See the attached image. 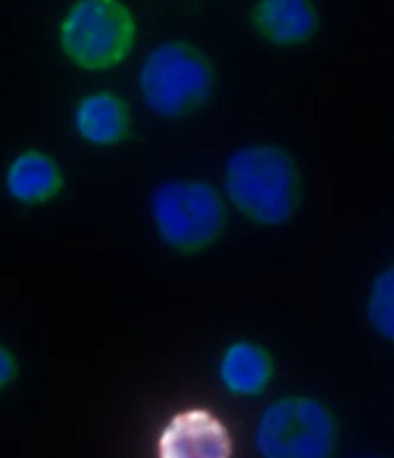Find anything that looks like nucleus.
<instances>
[{"label":"nucleus","mask_w":394,"mask_h":458,"mask_svg":"<svg viewBox=\"0 0 394 458\" xmlns=\"http://www.w3.org/2000/svg\"><path fill=\"white\" fill-rule=\"evenodd\" d=\"M225 186L236 208L262 226L287 223L303 196L295 159L275 146L249 147L233 155L227 165Z\"/></svg>","instance_id":"nucleus-1"},{"label":"nucleus","mask_w":394,"mask_h":458,"mask_svg":"<svg viewBox=\"0 0 394 458\" xmlns=\"http://www.w3.org/2000/svg\"><path fill=\"white\" fill-rule=\"evenodd\" d=\"M338 444L337 416L317 397H280L257 420L255 445L261 458H335Z\"/></svg>","instance_id":"nucleus-2"},{"label":"nucleus","mask_w":394,"mask_h":458,"mask_svg":"<svg viewBox=\"0 0 394 458\" xmlns=\"http://www.w3.org/2000/svg\"><path fill=\"white\" fill-rule=\"evenodd\" d=\"M210 60L192 44H163L149 55L141 71L140 86L148 106L159 115L180 118L195 112L214 89Z\"/></svg>","instance_id":"nucleus-3"},{"label":"nucleus","mask_w":394,"mask_h":458,"mask_svg":"<svg viewBox=\"0 0 394 458\" xmlns=\"http://www.w3.org/2000/svg\"><path fill=\"white\" fill-rule=\"evenodd\" d=\"M152 211L160 238L181 254L206 250L219 240L227 224L222 196L202 181L164 183L155 192Z\"/></svg>","instance_id":"nucleus-4"},{"label":"nucleus","mask_w":394,"mask_h":458,"mask_svg":"<svg viewBox=\"0 0 394 458\" xmlns=\"http://www.w3.org/2000/svg\"><path fill=\"white\" fill-rule=\"evenodd\" d=\"M136 26L131 11L116 0H82L68 12L60 27L64 52L76 65L103 71L130 55Z\"/></svg>","instance_id":"nucleus-5"},{"label":"nucleus","mask_w":394,"mask_h":458,"mask_svg":"<svg viewBox=\"0 0 394 458\" xmlns=\"http://www.w3.org/2000/svg\"><path fill=\"white\" fill-rule=\"evenodd\" d=\"M252 22L269 42L288 47L311 41L320 19L307 0H263L253 9Z\"/></svg>","instance_id":"nucleus-6"},{"label":"nucleus","mask_w":394,"mask_h":458,"mask_svg":"<svg viewBox=\"0 0 394 458\" xmlns=\"http://www.w3.org/2000/svg\"><path fill=\"white\" fill-rule=\"evenodd\" d=\"M230 441L224 428L206 413L176 418L160 441V458H228Z\"/></svg>","instance_id":"nucleus-7"},{"label":"nucleus","mask_w":394,"mask_h":458,"mask_svg":"<svg viewBox=\"0 0 394 458\" xmlns=\"http://www.w3.org/2000/svg\"><path fill=\"white\" fill-rule=\"evenodd\" d=\"M219 377L224 387L233 395L259 396L272 380L271 355L262 345L251 341H236L223 352Z\"/></svg>","instance_id":"nucleus-8"},{"label":"nucleus","mask_w":394,"mask_h":458,"mask_svg":"<svg viewBox=\"0 0 394 458\" xmlns=\"http://www.w3.org/2000/svg\"><path fill=\"white\" fill-rule=\"evenodd\" d=\"M76 127L82 138L91 143H119L130 131V108L124 99L110 92L88 96L76 111Z\"/></svg>","instance_id":"nucleus-9"},{"label":"nucleus","mask_w":394,"mask_h":458,"mask_svg":"<svg viewBox=\"0 0 394 458\" xmlns=\"http://www.w3.org/2000/svg\"><path fill=\"white\" fill-rule=\"evenodd\" d=\"M7 186L14 199L27 204H41L59 194L64 178L55 159L30 150L23 152L11 165Z\"/></svg>","instance_id":"nucleus-10"},{"label":"nucleus","mask_w":394,"mask_h":458,"mask_svg":"<svg viewBox=\"0 0 394 458\" xmlns=\"http://www.w3.org/2000/svg\"><path fill=\"white\" fill-rule=\"evenodd\" d=\"M367 318L377 335L394 343V265L373 280L367 301Z\"/></svg>","instance_id":"nucleus-11"},{"label":"nucleus","mask_w":394,"mask_h":458,"mask_svg":"<svg viewBox=\"0 0 394 458\" xmlns=\"http://www.w3.org/2000/svg\"><path fill=\"white\" fill-rule=\"evenodd\" d=\"M18 375V364L13 353L0 345V391L10 385Z\"/></svg>","instance_id":"nucleus-12"},{"label":"nucleus","mask_w":394,"mask_h":458,"mask_svg":"<svg viewBox=\"0 0 394 458\" xmlns=\"http://www.w3.org/2000/svg\"><path fill=\"white\" fill-rule=\"evenodd\" d=\"M361 458H381V457H361Z\"/></svg>","instance_id":"nucleus-13"}]
</instances>
